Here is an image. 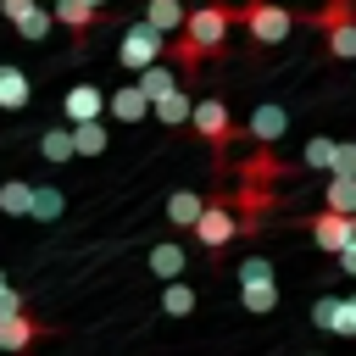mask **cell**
Segmentation results:
<instances>
[{"instance_id":"cell-1","label":"cell","mask_w":356,"mask_h":356,"mask_svg":"<svg viewBox=\"0 0 356 356\" xmlns=\"http://www.w3.org/2000/svg\"><path fill=\"white\" fill-rule=\"evenodd\" d=\"M228 28H234V6H222V0H211V6H195L189 17H184V28L172 33V56H178V72L189 78L206 56H222V44H228Z\"/></svg>"},{"instance_id":"cell-2","label":"cell","mask_w":356,"mask_h":356,"mask_svg":"<svg viewBox=\"0 0 356 356\" xmlns=\"http://www.w3.org/2000/svg\"><path fill=\"white\" fill-rule=\"evenodd\" d=\"M234 22L250 33V44H284L295 28V11L278 0H245V6H234Z\"/></svg>"},{"instance_id":"cell-3","label":"cell","mask_w":356,"mask_h":356,"mask_svg":"<svg viewBox=\"0 0 356 356\" xmlns=\"http://www.w3.org/2000/svg\"><path fill=\"white\" fill-rule=\"evenodd\" d=\"M317 28H323L328 56L356 61V0H328V6L317 11Z\"/></svg>"},{"instance_id":"cell-4","label":"cell","mask_w":356,"mask_h":356,"mask_svg":"<svg viewBox=\"0 0 356 356\" xmlns=\"http://www.w3.org/2000/svg\"><path fill=\"white\" fill-rule=\"evenodd\" d=\"M161 50H167V33H156L145 17L134 22V28H122V44H117V61L128 67V72H145L150 61H161Z\"/></svg>"},{"instance_id":"cell-5","label":"cell","mask_w":356,"mask_h":356,"mask_svg":"<svg viewBox=\"0 0 356 356\" xmlns=\"http://www.w3.org/2000/svg\"><path fill=\"white\" fill-rule=\"evenodd\" d=\"M189 128L211 145V150H228V139L239 134L234 128V111L222 106V100H195V111H189Z\"/></svg>"},{"instance_id":"cell-6","label":"cell","mask_w":356,"mask_h":356,"mask_svg":"<svg viewBox=\"0 0 356 356\" xmlns=\"http://www.w3.org/2000/svg\"><path fill=\"white\" fill-rule=\"evenodd\" d=\"M189 234L200 239V250H222V245L239 234V211L222 206V200H206V211H200V222H195Z\"/></svg>"},{"instance_id":"cell-7","label":"cell","mask_w":356,"mask_h":356,"mask_svg":"<svg viewBox=\"0 0 356 356\" xmlns=\"http://www.w3.org/2000/svg\"><path fill=\"white\" fill-rule=\"evenodd\" d=\"M306 234H312V245H317L323 256H339V250L356 239V217H339V211H317V217H306Z\"/></svg>"},{"instance_id":"cell-8","label":"cell","mask_w":356,"mask_h":356,"mask_svg":"<svg viewBox=\"0 0 356 356\" xmlns=\"http://www.w3.org/2000/svg\"><path fill=\"white\" fill-rule=\"evenodd\" d=\"M50 334V323H39V317H28V312H17V317H0V350L6 356H22L28 345H39Z\"/></svg>"},{"instance_id":"cell-9","label":"cell","mask_w":356,"mask_h":356,"mask_svg":"<svg viewBox=\"0 0 356 356\" xmlns=\"http://www.w3.org/2000/svg\"><path fill=\"white\" fill-rule=\"evenodd\" d=\"M312 323L323 334H356V295H323L312 306Z\"/></svg>"},{"instance_id":"cell-10","label":"cell","mask_w":356,"mask_h":356,"mask_svg":"<svg viewBox=\"0 0 356 356\" xmlns=\"http://www.w3.org/2000/svg\"><path fill=\"white\" fill-rule=\"evenodd\" d=\"M100 111H106V89H95V83H72L61 95V117L67 122H100Z\"/></svg>"},{"instance_id":"cell-11","label":"cell","mask_w":356,"mask_h":356,"mask_svg":"<svg viewBox=\"0 0 356 356\" xmlns=\"http://www.w3.org/2000/svg\"><path fill=\"white\" fill-rule=\"evenodd\" d=\"M245 134H250L256 145H278V139L289 134V111H284L278 100H267V106H256V111H250V122H245Z\"/></svg>"},{"instance_id":"cell-12","label":"cell","mask_w":356,"mask_h":356,"mask_svg":"<svg viewBox=\"0 0 356 356\" xmlns=\"http://www.w3.org/2000/svg\"><path fill=\"white\" fill-rule=\"evenodd\" d=\"M106 111H111L117 122H145V117H150V100L139 95V83H128V89H111V95H106Z\"/></svg>"},{"instance_id":"cell-13","label":"cell","mask_w":356,"mask_h":356,"mask_svg":"<svg viewBox=\"0 0 356 356\" xmlns=\"http://www.w3.org/2000/svg\"><path fill=\"white\" fill-rule=\"evenodd\" d=\"M134 83H139V95H145V100L156 106L161 95H172V89H178V72H172L167 61H150L145 72H134Z\"/></svg>"},{"instance_id":"cell-14","label":"cell","mask_w":356,"mask_h":356,"mask_svg":"<svg viewBox=\"0 0 356 356\" xmlns=\"http://www.w3.org/2000/svg\"><path fill=\"white\" fill-rule=\"evenodd\" d=\"M189 111H195V100H189V89H184V83H178L172 95H161V100L150 106V117H156L161 128H184V122H189Z\"/></svg>"},{"instance_id":"cell-15","label":"cell","mask_w":356,"mask_h":356,"mask_svg":"<svg viewBox=\"0 0 356 356\" xmlns=\"http://www.w3.org/2000/svg\"><path fill=\"white\" fill-rule=\"evenodd\" d=\"M184 267H189V256H184V245H172V239H161V245H150V273H156L161 284H172V278H184Z\"/></svg>"},{"instance_id":"cell-16","label":"cell","mask_w":356,"mask_h":356,"mask_svg":"<svg viewBox=\"0 0 356 356\" xmlns=\"http://www.w3.org/2000/svg\"><path fill=\"white\" fill-rule=\"evenodd\" d=\"M56 22H67L72 28V39H89V28L100 22V11L89 6V0H56V11H50Z\"/></svg>"},{"instance_id":"cell-17","label":"cell","mask_w":356,"mask_h":356,"mask_svg":"<svg viewBox=\"0 0 356 356\" xmlns=\"http://www.w3.org/2000/svg\"><path fill=\"white\" fill-rule=\"evenodd\" d=\"M200 211H206V200H200L195 189H178V195H167V222H172V228H184V234H189V228L200 222Z\"/></svg>"},{"instance_id":"cell-18","label":"cell","mask_w":356,"mask_h":356,"mask_svg":"<svg viewBox=\"0 0 356 356\" xmlns=\"http://www.w3.org/2000/svg\"><path fill=\"white\" fill-rule=\"evenodd\" d=\"M239 306L250 317H267L278 306V278H256V284H239Z\"/></svg>"},{"instance_id":"cell-19","label":"cell","mask_w":356,"mask_h":356,"mask_svg":"<svg viewBox=\"0 0 356 356\" xmlns=\"http://www.w3.org/2000/svg\"><path fill=\"white\" fill-rule=\"evenodd\" d=\"M184 17H189V11H184V0H145V22H150L156 33H167V39L184 28Z\"/></svg>"},{"instance_id":"cell-20","label":"cell","mask_w":356,"mask_h":356,"mask_svg":"<svg viewBox=\"0 0 356 356\" xmlns=\"http://www.w3.org/2000/svg\"><path fill=\"white\" fill-rule=\"evenodd\" d=\"M67 128H72V156H106L111 145L106 122H67Z\"/></svg>"},{"instance_id":"cell-21","label":"cell","mask_w":356,"mask_h":356,"mask_svg":"<svg viewBox=\"0 0 356 356\" xmlns=\"http://www.w3.org/2000/svg\"><path fill=\"white\" fill-rule=\"evenodd\" d=\"M28 106V72L0 61V111H22Z\"/></svg>"},{"instance_id":"cell-22","label":"cell","mask_w":356,"mask_h":356,"mask_svg":"<svg viewBox=\"0 0 356 356\" xmlns=\"http://www.w3.org/2000/svg\"><path fill=\"white\" fill-rule=\"evenodd\" d=\"M28 206H33V184L28 178H6L0 184V211L6 217H28Z\"/></svg>"},{"instance_id":"cell-23","label":"cell","mask_w":356,"mask_h":356,"mask_svg":"<svg viewBox=\"0 0 356 356\" xmlns=\"http://www.w3.org/2000/svg\"><path fill=\"white\" fill-rule=\"evenodd\" d=\"M323 211L356 217V178H328V189H323Z\"/></svg>"},{"instance_id":"cell-24","label":"cell","mask_w":356,"mask_h":356,"mask_svg":"<svg viewBox=\"0 0 356 356\" xmlns=\"http://www.w3.org/2000/svg\"><path fill=\"white\" fill-rule=\"evenodd\" d=\"M39 156H44L50 167L72 161V128H44V134H39Z\"/></svg>"},{"instance_id":"cell-25","label":"cell","mask_w":356,"mask_h":356,"mask_svg":"<svg viewBox=\"0 0 356 356\" xmlns=\"http://www.w3.org/2000/svg\"><path fill=\"white\" fill-rule=\"evenodd\" d=\"M61 206H67V200H61V189H56V184H33V206H28V217H33V222H56V217H61Z\"/></svg>"},{"instance_id":"cell-26","label":"cell","mask_w":356,"mask_h":356,"mask_svg":"<svg viewBox=\"0 0 356 356\" xmlns=\"http://www.w3.org/2000/svg\"><path fill=\"white\" fill-rule=\"evenodd\" d=\"M11 28H17V33L28 39V44H39V39H50V28H56V17H50L44 6H33V11H22V17L11 22Z\"/></svg>"},{"instance_id":"cell-27","label":"cell","mask_w":356,"mask_h":356,"mask_svg":"<svg viewBox=\"0 0 356 356\" xmlns=\"http://www.w3.org/2000/svg\"><path fill=\"white\" fill-rule=\"evenodd\" d=\"M300 167H306V172H328V167H334V139H328V134L306 139V150H300Z\"/></svg>"},{"instance_id":"cell-28","label":"cell","mask_w":356,"mask_h":356,"mask_svg":"<svg viewBox=\"0 0 356 356\" xmlns=\"http://www.w3.org/2000/svg\"><path fill=\"white\" fill-rule=\"evenodd\" d=\"M161 312H167V317H189V312H195V289H189L184 278H172V284L161 289Z\"/></svg>"},{"instance_id":"cell-29","label":"cell","mask_w":356,"mask_h":356,"mask_svg":"<svg viewBox=\"0 0 356 356\" xmlns=\"http://www.w3.org/2000/svg\"><path fill=\"white\" fill-rule=\"evenodd\" d=\"M328 178H356V139H334V167Z\"/></svg>"},{"instance_id":"cell-30","label":"cell","mask_w":356,"mask_h":356,"mask_svg":"<svg viewBox=\"0 0 356 356\" xmlns=\"http://www.w3.org/2000/svg\"><path fill=\"white\" fill-rule=\"evenodd\" d=\"M256 278H273V261L267 256H245L239 261V284H256Z\"/></svg>"},{"instance_id":"cell-31","label":"cell","mask_w":356,"mask_h":356,"mask_svg":"<svg viewBox=\"0 0 356 356\" xmlns=\"http://www.w3.org/2000/svg\"><path fill=\"white\" fill-rule=\"evenodd\" d=\"M17 312H28V300H22V289H11V284H0V317H17Z\"/></svg>"},{"instance_id":"cell-32","label":"cell","mask_w":356,"mask_h":356,"mask_svg":"<svg viewBox=\"0 0 356 356\" xmlns=\"http://www.w3.org/2000/svg\"><path fill=\"white\" fill-rule=\"evenodd\" d=\"M33 6H39V0H0V17H6V22H17V17H22V11H33Z\"/></svg>"},{"instance_id":"cell-33","label":"cell","mask_w":356,"mask_h":356,"mask_svg":"<svg viewBox=\"0 0 356 356\" xmlns=\"http://www.w3.org/2000/svg\"><path fill=\"white\" fill-rule=\"evenodd\" d=\"M334 261H339V273H350V278H356V239H350V245H345Z\"/></svg>"},{"instance_id":"cell-34","label":"cell","mask_w":356,"mask_h":356,"mask_svg":"<svg viewBox=\"0 0 356 356\" xmlns=\"http://www.w3.org/2000/svg\"><path fill=\"white\" fill-rule=\"evenodd\" d=\"M0 284H11V278H6V267H0Z\"/></svg>"},{"instance_id":"cell-35","label":"cell","mask_w":356,"mask_h":356,"mask_svg":"<svg viewBox=\"0 0 356 356\" xmlns=\"http://www.w3.org/2000/svg\"><path fill=\"white\" fill-rule=\"evenodd\" d=\"M89 6H95V11H100V6H106V0H89Z\"/></svg>"},{"instance_id":"cell-36","label":"cell","mask_w":356,"mask_h":356,"mask_svg":"<svg viewBox=\"0 0 356 356\" xmlns=\"http://www.w3.org/2000/svg\"><path fill=\"white\" fill-rule=\"evenodd\" d=\"M306 356H317V350H306Z\"/></svg>"},{"instance_id":"cell-37","label":"cell","mask_w":356,"mask_h":356,"mask_svg":"<svg viewBox=\"0 0 356 356\" xmlns=\"http://www.w3.org/2000/svg\"><path fill=\"white\" fill-rule=\"evenodd\" d=\"M0 356H6V350H0Z\"/></svg>"}]
</instances>
